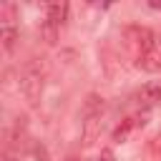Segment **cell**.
Returning <instances> with one entry per match:
<instances>
[{
  "instance_id": "cell-3",
  "label": "cell",
  "mask_w": 161,
  "mask_h": 161,
  "mask_svg": "<svg viewBox=\"0 0 161 161\" xmlns=\"http://www.w3.org/2000/svg\"><path fill=\"white\" fill-rule=\"evenodd\" d=\"M136 65L141 70H146V73H158L161 70V38L151 50H146V53H141L136 58Z\"/></svg>"
},
{
  "instance_id": "cell-12",
  "label": "cell",
  "mask_w": 161,
  "mask_h": 161,
  "mask_svg": "<svg viewBox=\"0 0 161 161\" xmlns=\"http://www.w3.org/2000/svg\"><path fill=\"white\" fill-rule=\"evenodd\" d=\"M35 158H40V161H48V153H45V148H43V146H35Z\"/></svg>"
},
{
  "instance_id": "cell-6",
  "label": "cell",
  "mask_w": 161,
  "mask_h": 161,
  "mask_svg": "<svg viewBox=\"0 0 161 161\" xmlns=\"http://www.w3.org/2000/svg\"><path fill=\"white\" fill-rule=\"evenodd\" d=\"M136 128H138V118H133V116L123 118V121H121V123L113 128V143H126Z\"/></svg>"
},
{
  "instance_id": "cell-13",
  "label": "cell",
  "mask_w": 161,
  "mask_h": 161,
  "mask_svg": "<svg viewBox=\"0 0 161 161\" xmlns=\"http://www.w3.org/2000/svg\"><path fill=\"white\" fill-rule=\"evenodd\" d=\"M148 8H151V10H158V13H161V3H156V0H151V3H148Z\"/></svg>"
},
{
  "instance_id": "cell-10",
  "label": "cell",
  "mask_w": 161,
  "mask_h": 161,
  "mask_svg": "<svg viewBox=\"0 0 161 161\" xmlns=\"http://www.w3.org/2000/svg\"><path fill=\"white\" fill-rule=\"evenodd\" d=\"M148 153L153 161H161V133H156L151 141H148Z\"/></svg>"
},
{
  "instance_id": "cell-4",
  "label": "cell",
  "mask_w": 161,
  "mask_h": 161,
  "mask_svg": "<svg viewBox=\"0 0 161 161\" xmlns=\"http://www.w3.org/2000/svg\"><path fill=\"white\" fill-rule=\"evenodd\" d=\"M136 98H138V103H141V106H146V108H151V106L161 103V83L151 80V83L141 86V88H138V93H136Z\"/></svg>"
},
{
  "instance_id": "cell-14",
  "label": "cell",
  "mask_w": 161,
  "mask_h": 161,
  "mask_svg": "<svg viewBox=\"0 0 161 161\" xmlns=\"http://www.w3.org/2000/svg\"><path fill=\"white\" fill-rule=\"evenodd\" d=\"M65 161H80V158H75V156H70V158H65Z\"/></svg>"
},
{
  "instance_id": "cell-9",
  "label": "cell",
  "mask_w": 161,
  "mask_h": 161,
  "mask_svg": "<svg viewBox=\"0 0 161 161\" xmlns=\"http://www.w3.org/2000/svg\"><path fill=\"white\" fill-rule=\"evenodd\" d=\"M0 40H3L5 53H13V48H15V43H18V30H15L13 25H3V30H0Z\"/></svg>"
},
{
  "instance_id": "cell-2",
  "label": "cell",
  "mask_w": 161,
  "mask_h": 161,
  "mask_svg": "<svg viewBox=\"0 0 161 161\" xmlns=\"http://www.w3.org/2000/svg\"><path fill=\"white\" fill-rule=\"evenodd\" d=\"M103 116H83V128H80V143L83 148H91L98 138H101V128H103Z\"/></svg>"
},
{
  "instance_id": "cell-5",
  "label": "cell",
  "mask_w": 161,
  "mask_h": 161,
  "mask_svg": "<svg viewBox=\"0 0 161 161\" xmlns=\"http://www.w3.org/2000/svg\"><path fill=\"white\" fill-rule=\"evenodd\" d=\"M68 13H70V5L65 3V0H53V3H48L45 5V18L48 20H53L55 25H65V20H68Z\"/></svg>"
},
{
  "instance_id": "cell-1",
  "label": "cell",
  "mask_w": 161,
  "mask_h": 161,
  "mask_svg": "<svg viewBox=\"0 0 161 161\" xmlns=\"http://www.w3.org/2000/svg\"><path fill=\"white\" fill-rule=\"evenodd\" d=\"M43 88H45V63L40 58H33L23 65V73H20V93L25 96V101L30 106H38L40 96H43Z\"/></svg>"
},
{
  "instance_id": "cell-11",
  "label": "cell",
  "mask_w": 161,
  "mask_h": 161,
  "mask_svg": "<svg viewBox=\"0 0 161 161\" xmlns=\"http://www.w3.org/2000/svg\"><path fill=\"white\" fill-rule=\"evenodd\" d=\"M98 161H116V153H113V148H101V153H98Z\"/></svg>"
},
{
  "instance_id": "cell-7",
  "label": "cell",
  "mask_w": 161,
  "mask_h": 161,
  "mask_svg": "<svg viewBox=\"0 0 161 161\" xmlns=\"http://www.w3.org/2000/svg\"><path fill=\"white\" fill-rule=\"evenodd\" d=\"M38 33H40V40H45L48 45H55V43H58V35H60V25H55L53 20L45 18V20L40 23Z\"/></svg>"
},
{
  "instance_id": "cell-8",
  "label": "cell",
  "mask_w": 161,
  "mask_h": 161,
  "mask_svg": "<svg viewBox=\"0 0 161 161\" xmlns=\"http://www.w3.org/2000/svg\"><path fill=\"white\" fill-rule=\"evenodd\" d=\"M83 116H103V98L98 93H88L83 103Z\"/></svg>"
}]
</instances>
